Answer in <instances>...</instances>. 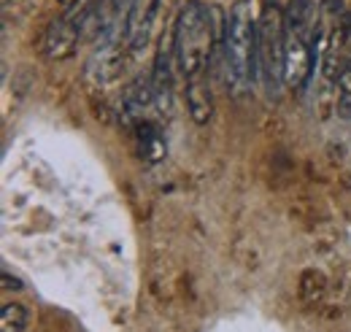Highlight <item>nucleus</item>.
Returning <instances> with one entry per match:
<instances>
[{
	"label": "nucleus",
	"mask_w": 351,
	"mask_h": 332,
	"mask_svg": "<svg viewBox=\"0 0 351 332\" xmlns=\"http://www.w3.org/2000/svg\"><path fill=\"white\" fill-rule=\"evenodd\" d=\"M224 79L232 92H246L257 79V16L252 0H235L224 22Z\"/></svg>",
	"instance_id": "1"
},
{
	"label": "nucleus",
	"mask_w": 351,
	"mask_h": 332,
	"mask_svg": "<svg viewBox=\"0 0 351 332\" xmlns=\"http://www.w3.org/2000/svg\"><path fill=\"white\" fill-rule=\"evenodd\" d=\"M176 62L186 82L203 79L211 49H214V30H211V11L200 0H189L176 19L173 27Z\"/></svg>",
	"instance_id": "2"
},
{
	"label": "nucleus",
	"mask_w": 351,
	"mask_h": 332,
	"mask_svg": "<svg viewBox=\"0 0 351 332\" xmlns=\"http://www.w3.org/2000/svg\"><path fill=\"white\" fill-rule=\"evenodd\" d=\"M257 68L267 89V95L278 97L281 86L287 84V22L284 11L276 0H265L260 19H257Z\"/></svg>",
	"instance_id": "3"
},
{
	"label": "nucleus",
	"mask_w": 351,
	"mask_h": 332,
	"mask_svg": "<svg viewBox=\"0 0 351 332\" xmlns=\"http://www.w3.org/2000/svg\"><path fill=\"white\" fill-rule=\"evenodd\" d=\"M311 36L308 30H289L287 27V68H284V79L287 86L292 89H306L316 60H313V46H311Z\"/></svg>",
	"instance_id": "4"
},
{
	"label": "nucleus",
	"mask_w": 351,
	"mask_h": 332,
	"mask_svg": "<svg viewBox=\"0 0 351 332\" xmlns=\"http://www.w3.org/2000/svg\"><path fill=\"white\" fill-rule=\"evenodd\" d=\"M160 5H162V0H130L128 3V11H125V41H128V49L132 54L146 49L152 27H154V19L160 14Z\"/></svg>",
	"instance_id": "5"
},
{
	"label": "nucleus",
	"mask_w": 351,
	"mask_h": 332,
	"mask_svg": "<svg viewBox=\"0 0 351 332\" xmlns=\"http://www.w3.org/2000/svg\"><path fill=\"white\" fill-rule=\"evenodd\" d=\"M84 33V22L65 14L60 19H54L46 30V38H44V51L49 60H68L73 57L76 51V43L82 38Z\"/></svg>",
	"instance_id": "6"
},
{
	"label": "nucleus",
	"mask_w": 351,
	"mask_h": 332,
	"mask_svg": "<svg viewBox=\"0 0 351 332\" xmlns=\"http://www.w3.org/2000/svg\"><path fill=\"white\" fill-rule=\"evenodd\" d=\"M171 54H176L173 36H162L157 57H154V71H152V82H154V95H157V108L165 114L173 106V71H171Z\"/></svg>",
	"instance_id": "7"
},
{
	"label": "nucleus",
	"mask_w": 351,
	"mask_h": 332,
	"mask_svg": "<svg viewBox=\"0 0 351 332\" xmlns=\"http://www.w3.org/2000/svg\"><path fill=\"white\" fill-rule=\"evenodd\" d=\"M125 114L128 117H141L146 108L157 106V95H154V82L152 76H135L132 84L125 89Z\"/></svg>",
	"instance_id": "8"
},
{
	"label": "nucleus",
	"mask_w": 351,
	"mask_h": 332,
	"mask_svg": "<svg viewBox=\"0 0 351 332\" xmlns=\"http://www.w3.org/2000/svg\"><path fill=\"white\" fill-rule=\"evenodd\" d=\"M135 135H138V152H141V157H143L146 163H160V160H165L168 146H165V138L160 135L157 127L149 125V122H141L138 130H135Z\"/></svg>",
	"instance_id": "9"
},
{
	"label": "nucleus",
	"mask_w": 351,
	"mask_h": 332,
	"mask_svg": "<svg viewBox=\"0 0 351 332\" xmlns=\"http://www.w3.org/2000/svg\"><path fill=\"white\" fill-rule=\"evenodd\" d=\"M186 103H189V114L197 125H206L211 119V89L206 86L203 79H195V82L186 84Z\"/></svg>",
	"instance_id": "10"
},
{
	"label": "nucleus",
	"mask_w": 351,
	"mask_h": 332,
	"mask_svg": "<svg viewBox=\"0 0 351 332\" xmlns=\"http://www.w3.org/2000/svg\"><path fill=\"white\" fill-rule=\"evenodd\" d=\"M284 22L289 30H308L313 22V0H289Z\"/></svg>",
	"instance_id": "11"
},
{
	"label": "nucleus",
	"mask_w": 351,
	"mask_h": 332,
	"mask_svg": "<svg viewBox=\"0 0 351 332\" xmlns=\"http://www.w3.org/2000/svg\"><path fill=\"white\" fill-rule=\"evenodd\" d=\"M27 327V311L19 303H5L0 311V332H25Z\"/></svg>",
	"instance_id": "12"
},
{
	"label": "nucleus",
	"mask_w": 351,
	"mask_h": 332,
	"mask_svg": "<svg viewBox=\"0 0 351 332\" xmlns=\"http://www.w3.org/2000/svg\"><path fill=\"white\" fill-rule=\"evenodd\" d=\"M338 119H351V62H346L341 79H338V100H335Z\"/></svg>",
	"instance_id": "13"
},
{
	"label": "nucleus",
	"mask_w": 351,
	"mask_h": 332,
	"mask_svg": "<svg viewBox=\"0 0 351 332\" xmlns=\"http://www.w3.org/2000/svg\"><path fill=\"white\" fill-rule=\"evenodd\" d=\"M3 289H22V281L14 278L11 273H3Z\"/></svg>",
	"instance_id": "14"
},
{
	"label": "nucleus",
	"mask_w": 351,
	"mask_h": 332,
	"mask_svg": "<svg viewBox=\"0 0 351 332\" xmlns=\"http://www.w3.org/2000/svg\"><path fill=\"white\" fill-rule=\"evenodd\" d=\"M322 5H324V11H332V14L343 11V3H341V0H324Z\"/></svg>",
	"instance_id": "15"
},
{
	"label": "nucleus",
	"mask_w": 351,
	"mask_h": 332,
	"mask_svg": "<svg viewBox=\"0 0 351 332\" xmlns=\"http://www.w3.org/2000/svg\"><path fill=\"white\" fill-rule=\"evenodd\" d=\"M60 3H62V5H65V8H71V5H73V3H76V0H60Z\"/></svg>",
	"instance_id": "16"
},
{
	"label": "nucleus",
	"mask_w": 351,
	"mask_h": 332,
	"mask_svg": "<svg viewBox=\"0 0 351 332\" xmlns=\"http://www.w3.org/2000/svg\"><path fill=\"white\" fill-rule=\"evenodd\" d=\"M3 3H8V0H3Z\"/></svg>",
	"instance_id": "17"
}]
</instances>
